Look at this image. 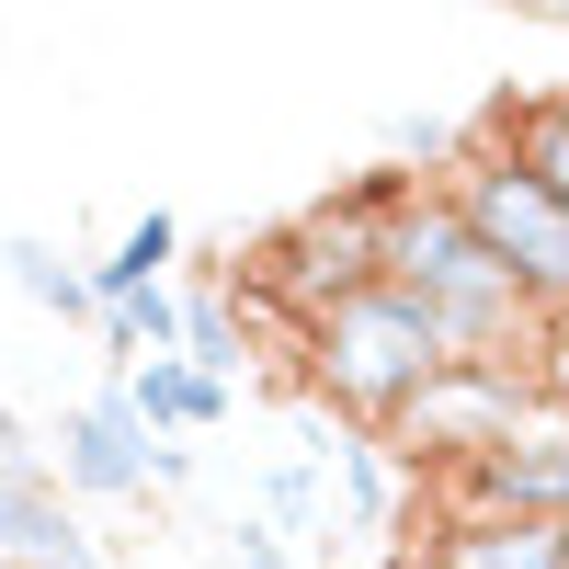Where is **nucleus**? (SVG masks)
<instances>
[{
	"label": "nucleus",
	"mask_w": 569,
	"mask_h": 569,
	"mask_svg": "<svg viewBox=\"0 0 569 569\" xmlns=\"http://www.w3.org/2000/svg\"><path fill=\"white\" fill-rule=\"evenodd\" d=\"M0 456H34V445H23V410H12V399H0Z\"/></svg>",
	"instance_id": "aec40b11"
},
{
	"label": "nucleus",
	"mask_w": 569,
	"mask_h": 569,
	"mask_svg": "<svg viewBox=\"0 0 569 569\" xmlns=\"http://www.w3.org/2000/svg\"><path fill=\"white\" fill-rule=\"evenodd\" d=\"M46 479L80 490V501H137V490H149V433H137V410L114 388L58 410V467H46Z\"/></svg>",
	"instance_id": "0eeeda50"
},
{
	"label": "nucleus",
	"mask_w": 569,
	"mask_h": 569,
	"mask_svg": "<svg viewBox=\"0 0 569 569\" xmlns=\"http://www.w3.org/2000/svg\"><path fill=\"white\" fill-rule=\"evenodd\" d=\"M0 558H12V569H103L91 525L58 501V479H46V467H23L12 501H0Z\"/></svg>",
	"instance_id": "1a4fd4ad"
},
{
	"label": "nucleus",
	"mask_w": 569,
	"mask_h": 569,
	"mask_svg": "<svg viewBox=\"0 0 569 569\" xmlns=\"http://www.w3.org/2000/svg\"><path fill=\"white\" fill-rule=\"evenodd\" d=\"M23 467H46V456H0V501H12V479H23Z\"/></svg>",
	"instance_id": "412c9836"
},
{
	"label": "nucleus",
	"mask_w": 569,
	"mask_h": 569,
	"mask_svg": "<svg viewBox=\"0 0 569 569\" xmlns=\"http://www.w3.org/2000/svg\"><path fill=\"white\" fill-rule=\"evenodd\" d=\"M171 262H182V217H171V206L126 217L114 251L91 262V308H126V297H149V284H171Z\"/></svg>",
	"instance_id": "9b49d317"
},
{
	"label": "nucleus",
	"mask_w": 569,
	"mask_h": 569,
	"mask_svg": "<svg viewBox=\"0 0 569 569\" xmlns=\"http://www.w3.org/2000/svg\"><path fill=\"white\" fill-rule=\"evenodd\" d=\"M525 410H536V376H525V365H445V376H433V388H421L376 445H399L410 479H456V467L490 456Z\"/></svg>",
	"instance_id": "39448f33"
},
{
	"label": "nucleus",
	"mask_w": 569,
	"mask_h": 569,
	"mask_svg": "<svg viewBox=\"0 0 569 569\" xmlns=\"http://www.w3.org/2000/svg\"><path fill=\"white\" fill-rule=\"evenodd\" d=\"M114 399L137 410V433H171V445H182V433H217L240 388H217V376H194L182 353H149L137 376H114Z\"/></svg>",
	"instance_id": "9d476101"
},
{
	"label": "nucleus",
	"mask_w": 569,
	"mask_h": 569,
	"mask_svg": "<svg viewBox=\"0 0 569 569\" xmlns=\"http://www.w3.org/2000/svg\"><path fill=\"white\" fill-rule=\"evenodd\" d=\"M182 365L194 376H240V297H228V284H182Z\"/></svg>",
	"instance_id": "4468645a"
},
{
	"label": "nucleus",
	"mask_w": 569,
	"mask_h": 569,
	"mask_svg": "<svg viewBox=\"0 0 569 569\" xmlns=\"http://www.w3.org/2000/svg\"><path fill=\"white\" fill-rule=\"evenodd\" d=\"M388 284L433 319V342L456 365H512V342L536 330V308L501 284V262L456 228V206L433 194V182H410L399 217H388Z\"/></svg>",
	"instance_id": "f03ea898"
},
{
	"label": "nucleus",
	"mask_w": 569,
	"mask_h": 569,
	"mask_svg": "<svg viewBox=\"0 0 569 569\" xmlns=\"http://www.w3.org/2000/svg\"><path fill=\"white\" fill-rule=\"evenodd\" d=\"M0 273H12L46 319H103V308H91V273H80L58 240H34V228H12V240H0Z\"/></svg>",
	"instance_id": "ddd939ff"
},
{
	"label": "nucleus",
	"mask_w": 569,
	"mask_h": 569,
	"mask_svg": "<svg viewBox=\"0 0 569 569\" xmlns=\"http://www.w3.org/2000/svg\"><path fill=\"white\" fill-rule=\"evenodd\" d=\"M456 512H525V525H569V399H536L490 456H467L445 479Z\"/></svg>",
	"instance_id": "423d86ee"
},
{
	"label": "nucleus",
	"mask_w": 569,
	"mask_h": 569,
	"mask_svg": "<svg viewBox=\"0 0 569 569\" xmlns=\"http://www.w3.org/2000/svg\"><path fill=\"white\" fill-rule=\"evenodd\" d=\"M399 160H433V182L467 160V126H445V114H399Z\"/></svg>",
	"instance_id": "f3484780"
},
{
	"label": "nucleus",
	"mask_w": 569,
	"mask_h": 569,
	"mask_svg": "<svg viewBox=\"0 0 569 569\" xmlns=\"http://www.w3.org/2000/svg\"><path fill=\"white\" fill-rule=\"evenodd\" d=\"M410 182H421V171H365V182H342V194L297 206L284 228H262L251 262H240V297H273V308L319 319L330 297H365V284H388V217H399Z\"/></svg>",
	"instance_id": "7ed1b4c3"
},
{
	"label": "nucleus",
	"mask_w": 569,
	"mask_h": 569,
	"mask_svg": "<svg viewBox=\"0 0 569 569\" xmlns=\"http://www.w3.org/2000/svg\"><path fill=\"white\" fill-rule=\"evenodd\" d=\"M297 365H308V388L330 399V421L376 445L456 353L433 342V319H421L399 284H365V297H330L319 319H297Z\"/></svg>",
	"instance_id": "f257e3e1"
},
{
	"label": "nucleus",
	"mask_w": 569,
	"mask_h": 569,
	"mask_svg": "<svg viewBox=\"0 0 569 569\" xmlns=\"http://www.w3.org/2000/svg\"><path fill=\"white\" fill-rule=\"evenodd\" d=\"M194 479V445H171V433H149V490H182Z\"/></svg>",
	"instance_id": "a211bd4d"
},
{
	"label": "nucleus",
	"mask_w": 569,
	"mask_h": 569,
	"mask_svg": "<svg viewBox=\"0 0 569 569\" xmlns=\"http://www.w3.org/2000/svg\"><path fill=\"white\" fill-rule=\"evenodd\" d=\"M433 194L456 206V228L501 262V284H512L536 319H569V206L547 194L525 160H501L490 137H467V160L433 182Z\"/></svg>",
	"instance_id": "20e7f679"
},
{
	"label": "nucleus",
	"mask_w": 569,
	"mask_h": 569,
	"mask_svg": "<svg viewBox=\"0 0 569 569\" xmlns=\"http://www.w3.org/2000/svg\"><path fill=\"white\" fill-rule=\"evenodd\" d=\"M319 467H342V490H353V525L376 536V525H388V512H399V479H388V456H376L365 433H330V421H319Z\"/></svg>",
	"instance_id": "2eb2a0df"
},
{
	"label": "nucleus",
	"mask_w": 569,
	"mask_h": 569,
	"mask_svg": "<svg viewBox=\"0 0 569 569\" xmlns=\"http://www.w3.org/2000/svg\"><path fill=\"white\" fill-rule=\"evenodd\" d=\"M490 149H501V160H525L547 194L569 206V91H547V103H525V114L501 103V114H490Z\"/></svg>",
	"instance_id": "f8f14e48"
},
{
	"label": "nucleus",
	"mask_w": 569,
	"mask_h": 569,
	"mask_svg": "<svg viewBox=\"0 0 569 569\" xmlns=\"http://www.w3.org/2000/svg\"><path fill=\"white\" fill-rule=\"evenodd\" d=\"M262 512H273L284 536H308L319 525V467H262Z\"/></svg>",
	"instance_id": "dca6fc26"
},
{
	"label": "nucleus",
	"mask_w": 569,
	"mask_h": 569,
	"mask_svg": "<svg viewBox=\"0 0 569 569\" xmlns=\"http://www.w3.org/2000/svg\"><path fill=\"white\" fill-rule=\"evenodd\" d=\"M410 569H569V525H525V512H433Z\"/></svg>",
	"instance_id": "6e6552de"
},
{
	"label": "nucleus",
	"mask_w": 569,
	"mask_h": 569,
	"mask_svg": "<svg viewBox=\"0 0 569 569\" xmlns=\"http://www.w3.org/2000/svg\"><path fill=\"white\" fill-rule=\"evenodd\" d=\"M0 569H12V558H0Z\"/></svg>",
	"instance_id": "4be33fe9"
},
{
	"label": "nucleus",
	"mask_w": 569,
	"mask_h": 569,
	"mask_svg": "<svg viewBox=\"0 0 569 569\" xmlns=\"http://www.w3.org/2000/svg\"><path fill=\"white\" fill-rule=\"evenodd\" d=\"M240 569H284V547L273 536H240Z\"/></svg>",
	"instance_id": "6ab92c4d"
}]
</instances>
